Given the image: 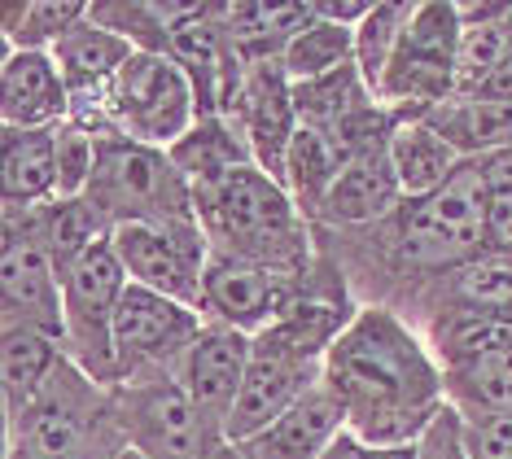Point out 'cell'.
Returning <instances> with one entry per match:
<instances>
[{
	"label": "cell",
	"mask_w": 512,
	"mask_h": 459,
	"mask_svg": "<svg viewBox=\"0 0 512 459\" xmlns=\"http://www.w3.org/2000/svg\"><path fill=\"white\" fill-rule=\"evenodd\" d=\"M123 459H141V455H136V451H127V455H123Z\"/></svg>",
	"instance_id": "39"
},
{
	"label": "cell",
	"mask_w": 512,
	"mask_h": 459,
	"mask_svg": "<svg viewBox=\"0 0 512 459\" xmlns=\"http://www.w3.org/2000/svg\"><path fill=\"white\" fill-rule=\"evenodd\" d=\"M0 145H5V206L57 202V127L53 132L0 127Z\"/></svg>",
	"instance_id": "25"
},
{
	"label": "cell",
	"mask_w": 512,
	"mask_h": 459,
	"mask_svg": "<svg viewBox=\"0 0 512 459\" xmlns=\"http://www.w3.org/2000/svg\"><path fill=\"white\" fill-rule=\"evenodd\" d=\"M473 97H477V101H512V53H508V62L499 66L495 75L473 92Z\"/></svg>",
	"instance_id": "37"
},
{
	"label": "cell",
	"mask_w": 512,
	"mask_h": 459,
	"mask_svg": "<svg viewBox=\"0 0 512 459\" xmlns=\"http://www.w3.org/2000/svg\"><path fill=\"white\" fill-rule=\"evenodd\" d=\"M114 136H132L141 145L171 149L197 123V97L189 75L167 53H141L119 70L106 92Z\"/></svg>",
	"instance_id": "13"
},
{
	"label": "cell",
	"mask_w": 512,
	"mask_h": 459,
	"mask_svg": "<svg viewBox=\"0 0 512 459\" xmlns=\"http://www.w3.org/2000/svg\"><path fill=\"white\" fill-rule=\"evenodd\" d=\"M460 420L473 459H512V411H460Z\"/></svg>",
	"instance_id": "33"
},
{
	"label": "cell",
	"mask_w": 512,
	"mask_h": 459,
	"mask_svg": "<svg viewBox=\"0 0 512 459\" xmlns=\"http://www.w3.org/2000/svg\"><path fill=\"white\" fill-rule=\"evenodd\" d=\"M412 14H416V0H377L368 9V18L355 27V66L372 92H381V79H386L394 53H399V40Z\"/></svg>",
	"instance_id": "29"
},
{
	"label": "cell",
	"mask_w": 512,
	"mask_h": 459,
	"mask_svg": "<svg viewBox=\"0 0 512 459\" xmlns=\"http://www.w3.org/2000/svg\"><path fill=\"white\" fill-rule=\"evenodd\" d=\"M119 420L141 459H215L228 446V433L206 416L180 385V376L114 385Z\"/></svg>",
	"instance_id": "10"
},
{
	"label": "cell",
	"mask_w": 512,
	"mask_h": 459,
	"mask_svg": "<svg viewBox=\"0 0 512 459\" xmlns=\"http://www.w3.org/2000/svg\"><path fill=\"white\" fill-rule=\"evenodd\" d=\"M97 140L88 127L66 119L57 127V197H84L97 171Z\"/></svg>",
	"instance_id": "32"
},
{
	"label": "cell",
	"mask_w": 512,
	"mask_h": 459,
	"mask_svg": "<svg viewBox=\"0 0 512 459\" xmlns=\"http://www.w3.org/2000/svg\"><path fill=\"white\" fill-rule=\"evenodd\" d=\"M359 302L351 293H316L294 302L281 320H272L263 333H254L250 372L237 394V407L228 416V442L241 446L254 433H263L281 411H289L311 385L324 381L333 341L355 320Z\"/></svg>",
	"instance_id": "3"
},
{
	"label": "cell",
	"mask_w": 512,
	"mask_h": 459,
	"mask_svg": "<svg viewBox=\"0 0 512 459\" xmlns=\"http://www.w3.org/2000/svg\"><path fill=\"white\" fill-rule=\"evenodd\" d=\"M84 202L114 228L127 223H189L197 219L193 184L180 175L167 149L141 145L132 136L97 140V171Z\"/></svg>",
	"instance_id": "6"
},
{
	"label": "cell",
	"mask_w": 512,
	"mask_h": 459,
	"mask_svg": "<svg viewBox=\"0 0 512 459\" xmlns=\"http://www.w3.org/2000/svg\"><path fill=\"white\" fill-rule=\"evenodd\" d=\"M316 237L329 245L359 306H386L407 320L442 276L495 250L486 158H469L438 193L403 197L368 228L316 223Z\"/></svg>",
	"instance_id": "1"
},
{
	"label": "cell",
	"mask_w": 512,
	"mask_h": 459,
	"mask_svg": "<svg viewBox=\"0 0 512 459\" xmlns=\"http://www.w3.org/2000/svg\"><path fill=\"white\" fill-rule=\"evenodd\" d=\"M355 62V27H342V22L320 18L311 22L307 31H298V40L285 49L281 66L289 75V84H307V79H324L333 70Z\"/></svg>",
	"instance_id": "31"
},
{
	"label": "cell",
	"mask_w": 512,
	"mask_h": 459,
	"mask_svg": "<svg viewBox=\"0 0 512 459\" xmlns=\"http://www.w3.org/2000/svg\"><path fill=\"white\" fill-rule=\"evenodd\" d=\"M416 459H473L464 446V420L456 407H442V416L429 425V433L416 442Z\"/></svg>",
	"instance_id": "35"
},
{
	"label": "cell",
	"mask_w": 512,
	"mask_h": 459,
	"mask_svg": "<svg viewBox=\"0 0 512 459\" xmlns=\"http://www.w3.org/2000/svg\"><path fill=\"white\" fill-rule=\"evenodd\" d=\"M127 446L114 390L71 359L40 398L5 425V459H123Z\"/></svg>",
	"instance_id": "5"
},
{
	"label": "cell",
	"mask_w": 512,
	"mask_h": 459,
	"mask_svg": "<svg viewBox=\"0 0 512 459\" xmlns=\"http://www.w3.org/2000/svg\"><path fill=\"white\" fill-rule=\"evenodd\" d=\"M132 276L123 272L114 237L97 241L92 250L62 272V320H66V355L75 368H84L92 381L119 385L114 372V315Z\"/></svg>",
	"instance_id": "9"
},
{
	"label": "cell",
	"mask_w": 512,
	"mask_h": 459,
	"mask_svg": "<svg viewBox=\"0 0 512 459\" xmlns=\"http://www.w3.org/2000/svg\"><path fill=\"white\" fill-rule=\"evenodd\" d=\"M316 22V0L263 5V0H228V31L246 62H281L285 49Z\"/></svg>",
	"instance_id": "21"
},
{
	"label": "cell",
	"mask_w": 512,
	"mask_h": 459,
	"mask_svg": "<svg viewBox=\"0 0 512 459\" xmlns=\"http://www.w3.org/2000/svg\"><path fill=\"white\" fill-rule=\"evenodd\" d=\"M0 328H40L57 341L66 337L62 276L44 245L36 206L0 210Z\"/></svg>",
	"instance_id": "11"
},
{
	"label": "cell",
	"mask_w": 512,
	"mask_h": 459,
	"mask_svg": "<svg viewBox=\"0 0 512 459\" xmlns=\"http://www.w3.org/2000/svg\"><path fill=\"white\" fill-rule=\"evenodd\" d=\"M421 119L447 140L460 158H491V153L512 149V101H477L456 97L434 105Z\"/></svg>",
	"instance_id": "24"
},
{
	"label": "cell",
	"mask_w": 512,
	"mask_h": 459,
	"mask_svg": "<svg viewBox=\"0 0 512 459\" xmlns=\"http://www.w3.org/2000/svg\"><path fill=\"white\" fill-rule=\"evenodd\" d=\"M460 411H512V324L486 315H442L421 328Z\"/></svg>",
	"instance_id": "8"
},
{
	"label": "cell",
	"mask_w": 512,
	"mask_h": 459,
	"mask_svg": "<svg viewBox=\"0 0 512 459\" xmlns=\"http://www.w3.org/2000/svg\"><path fill=\"white\" fill-rule=\"evenodd\" d=\"M167 153L193 188L215 184V180H224V175L241 171V167H254V153L246 145V136H241L224 114H215V119H197Z\"/></svg>",
	"instance_id": "27"
},
{
	"label": "cell",
	"mask_w": 512,
	"mask_h": 459,
	"mask_svg": "<svg viewBox=\"0 0 512 459\" xmlns=\"http://www.w3.org/2000/svg\"><path fill=\"white\" fill-rule=\"evenodd\" d=\"M193 206L215 254L250 258L285 276H307L316 267V223L302 215L281 180L259 167L193 188Z\"/></svg>",
	"instance_id": "4"
},
{
	"label": "cell",
	"mask_w": 512,
	"mask_h": 459,
	"mask_svg": "<svg viewBox=\"0 0 512 459\" xmlns=\"http://www.w3.org/2000/svg\"><path fill=\"white\" fill-rule=\"evenodd\" d=\"M224 119L246 136L254 153V167L285 184V158L298 136V110H294V84H289L281 62H246L237 97L228 101Z\"/></svg>",
	"instance_id": "15"
},
{
	"label": "cell",
	"mask_w": 512,
	"mask_h": 459,
	"mask_svg": "<svg viewBox=\"0 0 512 459\" xmlns=\"http://www.w3.org/2000/svg\"><path fill=\"white\" fill-rule=\"evenodd\" d=\"M71 119V88L53 53L5 49L0 62V127L18 132H53Z\"/></svg>",
	"instance_id": "17"
},
{
	"label": "cell",
	"mask_w": 512,
	"mask_h": 459,
	"mask_svg": "<svg viewBox=\"0 0 512 459\" xmlns=\"http://www.w3.org/2000/svg\"><path fill=\"white\" fill-rule=\"evenodd\" d=\"M460 5V92L456 97H473L512 53V0H473Z\"/></svg>",
	"instance_id": "23"
},
{
	"label": "cell",
	"mask_w": 512,
	"mask_h": 459,
	"mask_svg": "<svg viewBox=\"0 0 512 459\" xmlns=\"http://www.w3.org/2000/svg\"><path fill=\"white\" fill-rule=\"evenodd\" d=\"M377 101V92L364 84L359 66H342L324 79H307V84H294V110L302 127H337L351 114L368 110Z\"/></svg>",
	"instance_id": "28"
},
{
	"label": "cell",
	"mask_w": 512,
	"mask_h": 459,
	"mask_svg": "<svg viewBox=\"0 0 512 459\" xmlns=\"http://www.w3.org/2000/svg\"><path fill=\"white\" fill-rule=\"evenodd\" d=\"M403 184L394 175L390 145L368 149L364 158H355L342 171V180L333 184V193L320 206V228H368V223L386 219L394 206L403 202Z\"/></svg>",
	"instance_id": "19"
},
{
	"label": "cell",
	"mask_w": 512,
	"mask_h": 459,
	"mask_svg": "<svg viewBox=\"0 0 512 459\" xmlns=\"http://www.w3.org/2000/svg\"><path fill=\"white\" fill-rule=\"evenodd\" d=\"M390 162H394V175H399L403 193L425 197V193H438L469 158H460L425 119H407L403 114V123L394 127V136H390Z\"/></svg>",
	"instance_id": "26"
},
{
	"label": "cell",
	"mask_w": 512,
	"mask_h": 459,
	"mask_svg": "<svg viewBox=\"0 0 512 459\" xmlns=\"http://www.w3.org/2000/svg\"><path fill=\"white\" fill-rule=\"evenodd\" d=\"M320 459H416V446H368L346 429Z\"/></svg>",
	"instance_id": "36"
},
{
	"label": "cell",
	"mask_w": 512,
	"mask_h": 459,
	"mask_svg": "<svg viewBox=\"0 0 512 459\" xmlns=\"http://www.w3.org/2000/svg\"><path fill=\"white\" fill-rule=\"evenodd\" d=\"M460 5L456 0H416V14L407 22L399 53L381 79L377 97L403 110L407 119H421L434 105L456 101L460 92Z\"/></svg>",
	"instance_id": "7"
},
{
	"label": "cell",
	"mask_w": 512,
	"mask_h": 459,
	"mask_svg": "<svg viewBox=\"0 0 512 459\" xmlns=\"http://www.w3.org/2000/svg\"><path fill=\"white\" fill-rule=\"evenodd\" d=\"M71 359L66 346L40 328H0V403H5V425L40 398L53 381V372Z\"/></svg>",
	"instance_id": "20"
},
{
	"label": "cell",
	"mask_w": 512,
	"mask_h": 459,
	"mask_svg": "<svg viewBox=\"0 0 512 459\" xmlns=\"http://www.w3.org/2000/svg\"><path fill=\"white\" fill-rule=\"evenodd\" d=\"M342 433H346V411L329 385L320 381L289 411H281L263 433L241 442L237 451L246 459H320Z\"/></svg>",
	"instance_id": "18"
},
{
	"label": "cell",
	"mask_w": 512,
	"mask_h": 459,
	"mask_svg": "<svg viewBox=\"0 0 512 459\" xmlns=\"http://www.w3.org/2000/svg\"><path fill=\"white\" fill-rule=\"evenodd\" d=\"M92 0H22L5 9V49H31V53H53V44L88 18Z\"/></svg>",
	"instance_id": "30"
},
{
	"label": "cell",
	"mask_w": 512,
	"mask_h": 459,
	"mask_svg": "<svg viewBox=\"0 0 512 459\" xmlns=\"http://www.w3.org/2000/svg\"><path fill=\"white\" fill-rule=\"evenodd\" d=\"M250 350H254L250 333H237L228 324H206L202 337L193 341L189 359L180 363V385L224 433H228V416L237 407L241 385H246Z\"/></svg>",
	"instance_id": "16"
},
{
	"label": "cell",
	"mask_w": 512,
	"mask_h": 459,
	"mask_svg": "<svg viewBox=\"0 0 512 459\" xmlns=\"http://www.w3.org/2000/svg\"><path fill=\"white\" fill-rule=\"evenodd\" d=\"M324 385L368 446H416L442 416L447 376L429 341L386 306H359L333 341Z\"/></svg>",
	"instance_id": "2"
},
{
	"label": "cell",
	"mask_w": 512,
	"mask_h": 459,
	"mask_svg": "<svg viewBox=\"0 0 512 459\" xmlns=\"http://www.w3.org/2000/svg\"><path fill=\"white\" fill-rule=\"evenodd\" d=\"M202 328L206 320L197 306H184L145 285H127L119 315H114V372H119V385L180 376V363L189 359Z\"/></svg>",
	"instance_id": "12"
},
{
	"label": "cell",
	"mask_w": 512,
	"mask_h": 459,
	"mask_svg": "<svg viewBox=\"0 0 512 459\" xmlns=\"http://www.w3.org/2000/svg\"><path fill=\"white\" fill-rule=\"evenodd\" d=\"M351 153L337 140L333 132L324 127H302L298 123V136L289 145V158H285V188L289 197L298 202V210L307 215L311 223L320 219V206L324 197L333 193V184L342 180V171L351 167Z\"/></svg>",
	"instance_id": "22"
},
{
	"label": "cell",
	"mask_w": 512,
	"mask_h": 459,
	"mask_svg": "<svg viewBox=\"0 0 512 459\" xmlns=\"http://www.w3.org/2000/svg\"><path fill=\"white\" fill-rule=\"evenodd\" d=\"M114 254L132 285L167 293L184 306L202 302V276L211 263V241L202 223H127L114 228Z\"/></svg>",
	"instance_id": "14"
},
{
	"label": "cell",
	"mask_w": 512,
	"mask_h": 459,
	"mask_svg": "<svg viewBox=\"0 0 512 459\" xmlns=\"http://www.w3.org/2000/svg\"><path fill=\"white\" fill-rule=\"evenodd\" d=\"M486 193H491V232L495 250L512 254V149L486 158Z\"/></svg>",
	"instance_id": "34"
},
{
	"label": "cell",
	"mask_w": 512,
	"mask_h": 459,
	"mask_svg": "<svg viewBox=\"0 0 512 459\" xmlns=\"http://www.w3.org/2000/svg\"><path fill=\"white\" fill-rule=\"evenodd\" d=\"M215 459H246V455H241V451H237V446H232V442H228V446H224V451H215Z\"/></svg>",
	"instance_id": "38"
}]
</instances>
